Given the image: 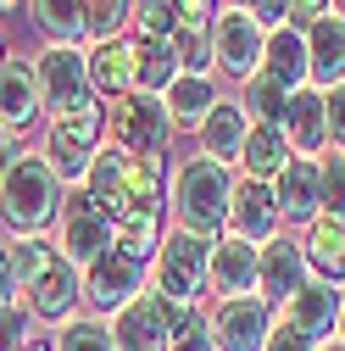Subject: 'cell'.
<instances>
[{
	"mask_svg": "<svg viewBox=\"0 0 345 351\" xmlns=\"http://www.w3.org/2000/svg\"><path fill=\"white\" fill-rule=\"evenodd\" d=\"M12 62V45H6V34H0V67H6Z\"/></svg>",
	"mask_w": 345,
	"mask_h": 351,
	"instance_id": "obj_47",
	"label": "cell"
},
{
	"mask_svg": "<svg viewBox=\"0 0 345 351\" xmlns=\"http://www.w3.org/2000/svg\"><path fill=\"white\" fill-rule=\"evenodd\" d=\"M301 251H307L312 279H345V217L340 212H318L307 229H301Z\"/></svg>",
	"mask_w": 345,
	"mask_h": 351,
	"instance_id": "obj_21",
	"label": "cell"
},
{
	"mask_svg": "<svg viewBox=\"0 0 345 351\" xmlns=\"http://www.w3.org/2000/svg\"><path fill=\"white\" fill-rule=\"evenodd\" d=\"M323 112H329V145L345 151V84L323 90Z\"/></svg>",
	"mask_w": 345,
	"mask_h": 351,
	"instance_id": "obj_42",
	"label": "cell"
},
{
	"mask_svg": "<svg viewBox=\"0 0 345 351\" xmlns=\"http://www.w3.org/2000/svg\"><path fill=\"white\" fill-rule=\"evenodd\" d=\"M151 290L167 295V301L195 306V301L212 290V240L172 223V229L162 234V251L151 256Z\"/></svg>",
	"mask_w": 345,
	"mask_h": 351,
	"instance_id": "obj_4",
	"label": "cell"
},
{
	"mask_svg": "<svg viewBox=\"0 0 345 351\" xmlns=\"http://www.w3.org/2000/svg\"><path fill=\"white\" fill-rule=\"evenodd\" d=\"M78 301H84V268H73L62 251L51 256V268L23 290V306H28L39 324H56V329L67 318H78Z\"/></svg>",
	"mask_w": 345,
	"mask_h": 351,
	"instance_id": "obj_12",
	"label": "cell"
},
{
	"mask_svg": "<svg viewBox=\"0 0 345 351\" xmlns=\"http://www.w3.org/2000/svg\"><path fill=\"white\" fill-rule=\"evenodd\" d=\"M273 329V306L262 295H223L212 306V335L218 351H262Z\"/></svg>",
	"mask_w": 345,
	"mask_h": 351,
	"instance_id": "obj_13",
	"label": "cell"
},
{
	"mask_svg": "<svg viewBox=\"0 0 345 351\" xmlns=\"http://www.w3.org/2000/svg\"><path fill=\"white\" fill-rule=\"evenodd\" d=\"M245 12L262 23V28H284L290 23V0H245Z\"/></svg>",
	"mask_w": 345,
	"mask_h": 351,
	"instance_id": "obj_45",
	"label": "cell"
},
{
	"mask_svg": "<svg viewBox=\"0 0 345 351\" xmlns=\"http://www.w3.org/2000/svg\"><path fill=\"white\" fill-rule=\"evenodd\" d=\"M134 67H140V90H145V95H167V84L179 78L172 39H145V34H134Z\"/></svg>",
	"mask_w": 345,
	"mask_h": 351,
	"instance_id": "obj_30",
	"label": "cell"
},
{
	"mask_svg": "<svg viewBox=\"0 0 345 351\" xmlns=\"http://www.w3.org/2000/svg\"><path fill=\"white\" fill-rule=\"evenodd\" d=\"M17 6H23V0H0V12H17Z\"/></svg>",
	"mask_w": 345,
	"mask_h": 351,
	"instance_id": "obj_52",
	"label": "cell"
},
{
	"mask_svg": "<svg viewBox=\"0 0 345 351\" xmlns=\"http://www.w3.org/2000/svg\"><path fill=\"white\" fill-rule=\"evenodd\" d=\"M6 245H12V268H17V285H23V290H28L39 274H45L51 256H56V245H51L45 234H12Z\"/></svg>",
	"mask_w": 345,
	"mask_h": 351,
	"instance_id": "obj_34",
	"label": "cell"
},
{
	"mask_svg": "<svg viewBox=\"0 0 345 351\" xmlns=\"http://www.w3.org/2000/svg\"><path fill=\"white\" fill-rule=\"evenodd\" d=\"M334 340H340V346H345V306H340V329H334Z\"/></svg>",
	"mask_w": 345,
	"mask_h": 351,
	"instance_id": "obj_49",
	"label": "cell"
},
{
	"mask_svg": "<svg viewBox=\"0 0 345 351\" xmlns=\"http://www.w3.org/2000/svg\"><path fill=\"white\" fill-rule=\"evenodd\" d=\"M273 201H279V217H284V223H301V229H307L312 217L323 212V167H318V156H290L284 173L273 179Z\"/></svg>",
	"mask_w": 345,
	"mask_h": 351,
	"instance_id": "obj_17",
	"label": "cell"
},
{
	"mask_svg": "<svg viewBox=\"0 0 345 351\" xmlns=\"http://www.w3.org/2000/svg\"><path fill=\"white\" fill-rule=\"evenodd\" d=\"M240 106L251 123H284V106H290V90L284 84H273L268 73H251L245 90H240Z\"/></svg>",
	"mask_w": 345,
	"mask_h": 351,
	"instance_id": "obj_32",
	"label": "cell"
},
{
	"mask_svg": "<svg viewBox=\"0 0 345 351\" xmlns=\"http://www.w3.org/2000/svg\"><path fill=\"white\" fill-rule=\"evenodd\" d=\"M162 234H167V217L162 212H123L117 217V251L140 256V262H151L162 251Z\"/></svg>",
	"mask_w": 345,
	"mask_h": 351,
	"instance_id": "obj_31",
	"label": "cell"
},
{
	"mask_svg": "<svg viewBox=\"0 0 345 351\" xmlns=\"http://www.w3.org/2000/svg\"><path fill=\"white\" fill-rule=\"evenodd\" d=\"M318 167H323V212H340L345 217V151H323L318 156Z\"/></svg>",
	"mask_w": 345,
	"mask_h": 351,
	"instance_id": "obj_39",
	"label": "cell"
},
{
	"mask_svg": "<svg viewBox=\"0 0 345 351\" xmlns=\"http://www.w3.org/2000/svg\"><path fill=\"white\" fill-rule=\"evenodd\" d=\"M340 306H345V295H340V285H329V279H307L284 306H279V318L290 324V329H301L307 340H334V329H340Z\"/></svg>",
	"mask_w": 345,
	"mask_h": 351,
	"instance_id": "obj_16",
	"label": "cell"
},
{
	"mask_svg": "<svg viewBox=\"0 0 345 351\" xmlns=\"http://www.w3.org/2000/svg\"><path fill=\"white\" fill-rule=\"evenodd\" d=\"M112 245H117V223L78 190L62 206V217H56V251L73 262V268H90V262H101Z\"/></svg>",
	"mask_w": 345,
	"mask_h": 351,
	"instance_id": "obj_8",
	"label": "cell"
},
{
	"mask_svg": "<svg viewBox=\"0 0 345 351\" xmlns=\"http://www.w3.org/2000/svg\"><path fill=\"white\" fill-rule=\"evenodd\" d=\"M34 23L45 28L51 45H84L90 39V12H84V0H28Z\"/></svg>",
	"mask_w": 345,
	"mask_h": 351,
	"instance_id": "obj_28",
	"label": "cell"
},
{
	"mask_svg": "<svg viewBox=\"0 0 345 351\" xmlns=\"http://www.w3.org/2000/svg\"><path fill=\"white\" fill-rule=\"evenodd\" d=\"M112 140L106 128V106L90 101V106H73V112H56L45 117V145H39V156L51 162V173L62 184H84V173H90V162L101 156V145Z\"/></svg>",
	"mask_w": 345,
	"mask_h": 351,
	"instance_id": "obj_3",
	"label": "cell"
},
{
	"mask_svg": "<svg viewBox=\"0 0 345 351\" xmlns=\"http://www.w3.org/2000/svg\"><path fill=\"white\" fill-rule=\"evenodd\" d=\"M0 123L12 128V134H23V128L45 123V101H39V78H34V62L12 56L6 67H0Z\"/></svg>",
	"mask_w": 345,
	"mask_h": 351,
	"instance_id": "obj_19",
	"label": "cell"
},
{
	"mask_svg": "<svg viewBox=\"0 0 345 351\" xmlns=\"http://www.w3.org/2000/svg\"><path fill=\"white\" fill-rule=\"evenodd\" d=\"M12 140H17V134H12V128H6V123H0V145H12Z\"/></svg>",
	"mask_w": 345,
	"mask_h": 351,
	"instance_id": "obj_50",
	"label": "cell"
},
{
	"mask_svg": "<svg viewBox=\"0 0 345 351\" xmlns=\"http://www.w3.org/2000/svg\"><path fill=\"white\" fill-rule=\"evenodd\" d=\"M128 162H134V151H123V145H101V156L90 162V173H84V195H90L106 217H112V223H117V217H123V184H128Z\"/></svg>",
	"mask_w": 345,
	"mask_h": 351,
	"instance_id": "obj_22",
	"label": "cell"
},
{
	"mask_svg": "<svg viewBox=\"0 0 345 351\" xmlns=\"http://www.w3.org/2000/svg\"><path fill=\"white\" fill-rule=\"evenodd\" d=\"M262 351H318V340H307L301 329H290L284 318H273V329H268V346Z\"/></svg>",
	"mask_w": 345,
	"mask_h": 351,
	"instance_id": "obj_43",
	"label": "cell"
},
{
	"mask_svg": "<svg viewBox=\"0 0 345 351\" xmlns=\"http://www.w3.org/2000/svg\"><path fill=\"white\" fill-rule=\"evenodd\" d=\"M307 73H312L318 90L345 84V23H340L334 12L307 28Z\"/></svg>",
	"mask_w": 345,
	"mask_h": 351,
	"instance_id": "obj_25",
	"label": "cell"
},
{
	"mask_svg": "<svg viewBox=\"0 0 345 351\" xmlns=\"http://www.w3.org/2000/svg\"><path fill=\"white\" fill-rule=\"evenodd\" d=\"M23 351H56V346H45V340H28V346H23Z\"/></svg>",
	"mask_w": 345,
	"mask_h": 351,
	"instance_id": "obj_48",
	"label": "cell"
},
{
	"mask_svg": "<svg viewBox=\"0 0 345 351\" xmlns=\"http://www.w3.org/2000/svg\"><path fill=\"white\" fill-rule=\"evenodd\" d=\"M17 301H23V285L12 268V245H0V306H17Z\"/></svg>",
	"mask_w": 345,
	"mask_h": 351,
	"instance_id": "obj_46",
	"label": "cell"
},
{
	"mask_svg": "<svg viewBox=\"0 0 345 351\" xmlns=\"http://www.w3.org/2000/svg\"><path fill=\"white\" fill-rule=\"evenodd\" d=\"M167 117H172V128H201L206 123V112L218 106L223 95H218V84H212V73H179L167 84Z\"/></svg>",
	"mask_w": 345,
	"mask_h": 351,
	"instance_id": "obj_26",
	"label": "cell"
},
{
	"mask_svg": "<svg viewBox=\"0 0 345 351\" xmlns=\"http://www.w3.org/2000/svg\"><path fill=\"white\" fill-rule=\"evenodd\" d=\"M229 201H234V173L223 162H212L206 151L172 167V217H179V229L218 240L229 229Z\"/></svg>",
	"mask_w": 345,
	"mask_h": 351,
	"instance_id": "obj_2",
	"label": "cell"
},
{
	"mask_svg": "<svg viewBox=\"0 0 345 351\" xmlns=\"http://www.w3.org/2000/svg\"><path fill=\"white\" fill-rule=\"evenodd\" d=\"M284 140L295 156H323L329 151V112H323V90L318 84H301L284 106Z\"/></svg>",
	"mask_w": 345,
	"mask_h": 351,
	"instance_id": "obj_18",
	"label": "cell"
},
{
	"mask_svg": "<svg viewBox=\"0 0 345 351\" xmlns=\"http://www.w3.org/2000/svg\"><path fill=\"white\" fill-rule=\"evenodd\" d=\"M262 45H268V28L245 6H223L218 12V23H212V62H218L229 78H251L256 67H262Z\"/></svg>",
	"mask_w": 345,
	"mask_h": 351,
	"instance_id": "obj_10",
	"label": "cell"
},
{
	"mask_svg": "<svg viewBox=\"0 0 345 351\" xmlns=\"http://www.w3.org/2000/svg\"><path fill=\"white\" fill-rule=\"evenodd\" d=\"M34 313H28V306L17 301V306H0V351H23L34 335Z\"/></svg>",
	"mask_w": 345,
	"mask_h": 351,
	"instance_id": "obj_40",
	"label": "cell"
},
{
	"mask_svg": "<svg viewBox=\"0 0 345 351\" xmlns=\"http://www.w3.org/2000/svg\"><path fill=\"white\" fill-rule=\"evenodd\" d=\"M51 346H56V351H117L106 318H67V324L56 329Z\"/></svg>",
	"mask_w": 345,
	"mask_h": 351,
	"instance_id": "obj_33",
	"label": "cell"
},
{
	"mask_svg": "<svg viewBox=\"0 0 345 351\" xmlns=\"http://www.w3.org/2000/svg\"><path fill=\"white\" fill-rule=\"evenodd\" d=\"M179 306L184 301H167L156 290H145V295H134L128 306H117V313L106 318L117 351H167L172 346V324H179Z\"/></svg>",
	"mask_w": 345,
	"mask_h": 351,
	"instance_id": "obj_7",
	"label": "cell"
},
{
	"mask_svg": "<svg viewBox=\"0 0 345 351\" xmlns=\"http://www.w3.org/2000/svg\"><path fill=\"white\" fill-rule=\"evenodd\" d=\"M134 28L128 34H145V39H172V28H179V12H172V0H134Z\"/></svg>",
	"mask_w": 345,
	"mask_h": 351,
	"instance_id": "obj_37",
	"label": "cell"
},
{
	"mask_svg": "<svg viewBox=\"0 0 345 351\" xmlns=\"http://www.w3.org/2000/svg\"><path fill=\"white\" fill-rule=\"evenodd\" d=\"M290 140H284V128L279 123H251V134H245V151H240V173L245 179H279L284 162H290Z\"/></svg>",
	"mask_w": 345,
	"mask_h": 351,
	"instance_id": "obj_27",
	"label": "cell"
},
{
	"mask_svg": "<svg viewBox=\"0 0 345 351\" xmlns=\"http://www.w3.org/2000/svg\"><path fill=\"white\" fill-rule=\"evenodd\" d=\"M279 201H273V184L268 179H234V201H229V229L223 234H240V240H251V245H268L273 234H279Z\"/></svg>",
	"mask_w": 345,
	"mask_h": 351,
	"instance_id": "obj_15",
	"label": "cell"
},
{
	"mask_svg": "<svg viewBox=\"0 0 345 351\" xmlns=\"http://www.w3.org/2000/svg\"><path fill=\"white\" fill-rule=\"evenodd\" d=\"M256 73H268L273 84H284V90L295 95L301 84H312V73H307V34L301 28H268V45H262V67Z\"/></svg>",
	"mask_w": 345,
	"mask_h": 351,
	"instance_id": "obj_23",
	"label": "cell"
},
{
	"mask_svg": "<svg viewBox=\"0 0 345 351\" xmlns=\"http://www.w3.org/2000/svg\"><path fill=\"white\" fill-rule=\"evenodd\" d=\"M307 279H312V268H307V251H301V240L273 234V240L262 245V256H256V295H262L268 306H284Z\"/></svg>",
	"mask_w": 345,
	"mask_h": 351,
	"instance_id": "obj_14",
	"label": "cell"
},
{
	"mask_svg": "<svg viewBox=\"0 0 345 351\" xmlns=\"http://www.w3.org/2000/svg\"><path fill=\"white\" fill-rule=\"evenodd\" d=\"M84 12H90V39H117L134 0H84Z\"/></svg>",
	"mask_w": 345,
	"mask_h": 351,
	"instance_id": "obj_38",
	"label": "cell"
},
{
	"mask_svg": "<svg viewBox=\"0 0 345 351\" xmlns=\"http://www.w3.org/2000/svg\"><path fill=\"white\" fill-rule=\"evenodd\" d=\"M172 56L179 73H212V28H172Z\"/></svg>",
	"mask_w": 345,
	"mask_h": 351,
	"instance_id": "obj_36",
	"label": "cell"
},
{
	"mask_svg": "<svg viewBox=\"0 0 345 351\" xmlns=\"http://www.w3.org/2000/svg\"><path fill=\"white\" fill-rule=\"evenodd\" d=\"M334 6H329V0H290V28H301V34H307L312 23H323Z\"/></svg>",
	"mask_w": 345,
	"mask_h": 351,
	"instance_id": "obj_44",
	"label": "cell"
},
{
	"mask_svg": "<svg viewBox=\"0 0 345 351\" xmlns=\"http://www.w3.org/2000/svg\"><path fill=\"white\" fill-rule=\"evenodd\" d=\"M106 128H112V145L134 151V156H167V140H172V117H167V101L162 95H123L106 106Z\"/></svg>",
	"mask_w": 345,
	"mask_h": 351,
	"instance_id": "obj_5",
	"label": "cell"
},
{
	"mask_svg": "<svg viewBox=\"0 0 345 351\" xmlns=\"http://www.w3.org/2000/svg\"><path fill=\"white\" fill-rule=\"evenodd\" d=\"M195 134H201V151L212 156V162H240V151H245V134H251V117H245V106L240 101H218V106H212L206 112V123L195 128Z\"/></svg>",
	"mask_w": 345,
	"mask_h": 351,
	"instance_id": "obj_24",
	"label": "cell"
},
{
	"mask_svg": "<svg viewBox=\"0 0 345 351\" xmlns=\"http://www.w3.org/2000/svg\"><path fill=\"white\" fill-rule=\"evenodd\" d=\"M34 78H39V101H45V117L73 112V106H90V73H84V45H51L34 56Z\"/></svg>",
	"mask_w": 345,
	"mask_h": 351,
	"instance_id": "obj_6",
	"label": "cell"
},
{
	"mask_svg": "<svg viewBox=\"0 0 345 351\" xmlns=\"http://www.w3.org/2000/svg\"><path fill=\"white\" fill-rule=\"evenodd\" d=\"M167 201V156H134L123 184V212H162Z\"/></svg>",
	"mask_w": 345,
	"mask_h": 351,
	"instance_id": "obj_29",
	"label": "cell"
},
{
	"mask_svg": "<svg viewBox=\"0 0 345 351\" xmlns=\"http://www.w3.org/2000/svg\"><path fill=\"white\" fill-rule=\"evenodd\" d=\"M67 195H62V179L51 173V162L39 151H23L6 173H0V223L12 234H45L56 229Z\"/></svg>",
	"mask_w": 345,
	"mask_h": 351,
	"instance_id": "obj_1",
	"label": "cell"
},
{
	"mask_svg": "<svg viewBox=\"0 0 345 351\" xmlns=\"http://www.w3.org/2000/svg\"><path fill=\"white\" fill-rule=\"evenodd\" d=\"M229 6H245V0H229Z\"/></svg>",
	"mask_w": 345,
	"mask_h": 351,
	"instance_id": "obj_53",
	"label": "cell"
},
{
	"mask_svg": "<svg viewBox=\"0 0 345 351\" xmlns=\"http://www.w3.org/2000/svg\"><path fill=\"white\" fill-rule=\"evenodd\" d=\"M172 12H179V28H212L223 0H172Z\"/></svg>",
	"mask_w": 345,
	"mask_h": 351,
	"instance_id": "obj_41",
	"label": "cell"
},
{
	"mask_svg": "<svg viewBox=\"0 0 345 351\" xmlns=\"http://www.w3.org/2000/svg\"><path fill=\"white\" fill-rule=\"evenodd\" d=\"M256 256L262 245H251L240 234H218L212 240V290L223 295H256Z\"/></svg>",
	"mask_w": 345,
	"mask_h": 351,
	"instance_id": "obj_20",
	"label": "cell"
},
{
	"mask_svg": "<svg viewBox=\"0 0 345 351\" xmlns=\"http://www.w3.org/2000/svg\"><path fill=\"white\" fill-rule=\"evenodd\" d=\"M151 290V262H140V256H128V251H106L101 262H90L84 268V301L95 306V313H117V306H128L134 295H145Z\"/></svg>",
	"mask_w": 345,
	"mask_h": 351,
	"instance_id": "obj_9",
	"label": "cell"
},
{
	"mask_svg": "<svg viewBox=\"0 0 345 351\" xmlns=\"http://www.w3.org/2000/svg\"><path fill=\"white\" fill-rule=\"evenodd\" d=\"M84 73H90V90L101 106L123 101L140 90V67H134V34H117V39H90L84 45Z\"/></svg>",
	"mask_w": 345,
	"mask_h": 351,
	"instance_id": "obj_11",
	"label": "cell"
},
{
	"mask_svg": "<svg viewBox=\"0 0 345 351\" xmlns=\"http://www.w3.org/2000/svg\"><path fill=\"white\" fill-rule=\"evenodd\" d=\"M329 6H334V17H340V23H345V0H329Z\"/></svg>",
	"mask_w": 345,
	"mask_h": 351,
	"instance_id": "obj_51",
	"label": "cell"
},
{
	"mask_svg": "<svg viewBox=\"0 0 345 351\" xmlns=\"http://www.w3.org/2000/svg\"><path fill=\"white\" fill-rule=\"evenodd\" d=\"M167 351H218V335H212V313L195 306H179V324H172V346Z\"/></svg>",
	"mask_w": 345,
	"mask_h": 351,
	"instance_id": "obj_35",
	"label": "cell"
}]
</instances>
